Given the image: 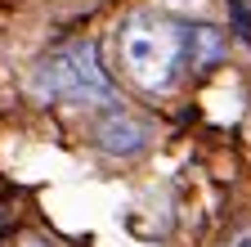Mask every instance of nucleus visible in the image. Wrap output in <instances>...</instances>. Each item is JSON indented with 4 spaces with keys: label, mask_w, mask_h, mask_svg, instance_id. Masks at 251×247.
<instances>
[{
    "label": "nucleus",
    "mask_w": 251,
    "mask_h": 247,
    "mask_svg": "<svg viewBox=\"0 0 251 247\" xmlns=\"http://www.w3.org/2000/svg\"><path fill=\"white\" fill-rule=\"evenodd\" d=\"M184 41H188V63L198 68H211L225 58V36L211 23H184Z\"/></svg>",
    "instance_id": "obj_4"
},
{
    "label": "nucleus",
    "mask_w": 251,
    "mask_h": 247,
    "mask_svg": "<svg viewBox=\"0 0 251 247\" xmlns=\"http://www.w3.org/2000/svg\"><path fill=\"white\" fill-rule=\"evenodd\" d=\"M94 144H99L103 153H112V158H135V153H144L152 144V121L112 104L99 121H94Z\"/></svg>",
    "instance_id": "obj_3"
},
{
    "label": "nucleus",
    "mask_w": 251,
    "mask_h": 247,
    "mask_svg": "<svg viewBox=\"0 0 251 247\" xmlns=\"http://www.w3.org/2000/svg\"><path fill=\"white\" fill-rule=\"evenodd\" d=\"M117 54H121L126 77L144 95H166L188 63L184 23L157 18V14H130L117 32Z\"/></svg>",
    "instance_id": "obj_1"
},
{
    "label": "nucleus",
    "mask_w": 251,
    "mask_h": 247,
    "mask_svg": "<svg viewBox=\"0 0 251 247\" xmlns=\"http://www.w3.org/2000/svg\"><path fill=\"white\" fill-rule=\"evenodd\" d=\"M27 90L41 104H103V108L117 104V85L90 41H72L41 58L36 72L27 77Z\"/></svg>",
    "instance_id": "obj_2"
},
{
    "label": "nucleus",
    "mask_w": 251,
    "mask_h": 247,
    "mask_svg": "<svg viewBox=\"0 0 251 247\" xmlns=\"http://www.w3.org/2000/svg\"><path fill=\"white\" fill-rule=\"evenodd\" d=\"M23 247H50V243H41V238H27V243H23Z\"/></svg>",
    "instance_id": "obj_6"
},
{
    "label": "nucleus",
    "mask_w": 251,
    "mask_h": 247,
    "mask_svg": "<svg viewBox=\"0 0 251 247\" xmlns=\"http://www.w3.org/2000/svg\"><path fill=\"white\" fill-rule=\"evenodd\" d=\"M225 247H251V229H247V234H238V238H233V243H225Z\"/></svg>",
    "instance_id": "obj_5"
}]
</instances>
